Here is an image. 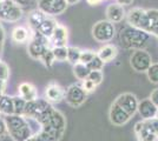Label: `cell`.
I'll return each mask as SVG.
<instances>
[{"label":"cell","instance_id":"obj_1","mask_svg":"<svg viewBox=\"0 0 158 141\" xmlns=\"http://www.w3.org/2000/svg\"><path fill=\"white\" fill-rule=\"evenodd\" d=\"M7 133L13 141H27L33 133L30 120L23 115H7L5 118Z\"/></svg>","mask_w":158,"mask_h":141},{"label":"cell","instance_id":"obj_2","mask_svg":"<svg viewBox=\"0 0 158 141\" xmlns=\"http://www.w3.org/2000/svg\"><path fill=\"white\" fill-rule=\"evenodd\" d=\"M149 40H150V34L129 25L124 27L123 29H120V33H119L120 45L125 49H131V51L144 49Z\"/></svg>","mask_w":158,"mask_h":141},{"label":"cell","instance_id":"obj_3","mask_svg":"<svg viewBox=\"0 0 158 141\" xmlns=\"http://www.w3.org/2000/svg\"><path fill=\"white\" fill-rule=\"evenodd\" d=\"M40 129L45 131L47 133L53 135L56 139L60 140L66 131V118L58 109H53L50 118L45 123L40 126Z\"/></svg>","mask_w":158,"mask_h":141},{"label":"cell","instance_id":"obj_4","mask_svg":"<svg viewBox=\"0 0 158 141\" xmlns=\"http://www.w3.org/2000/svg\"><path fill=\"white\" fill-rule=\"evenodd\" d=\"M50 39L45 38L44 35L39 34L38 32H33L32 39L28 42L27 53L34 60H40L43 54L46 52L48 48H51Z\"/></svg>","mask_w":158,"mask_h":141},{"label":"cell","instance_id":"obj_5","mask_svg":"<svg viewBox=\"0 0 158 141\" xmlns=\"http://www.w3.org/2000/svg\"><path fill=\"white\" fill-rule=\"evenodd\" d=\"M116 34L114 25L107 20H99L92 26V37L98 42H109Z\"/></svg>","mask_w":158,"mask_h":141},{"label":"cell","instance_id":"obj_6","mask_svg":"<svg viewBox=\"0 0 158 141\" xmlns=\"http://www.w3.org/2000/svg\"><path fill=\"white\" fill-rule=\"evenodd\" d=\"M51 107H52V105L46 99H35L33 101H28L26 102L23 116H25L28 120L37 121Z\"/></svg>","mask_w":158,"mask_h":141},{"label":"cell","instance_id":"obj_7","mask_svg":"<svg viewBox=\"0 0 158 141\" xmlns=\"http://www.w3.org/2000/svg\"><path fill=\"white\" fill-rule=\"evenodd\" d=\"M23 17V8L13 0H2L0 4V20L6 22H17Z\"/></svg>","mask_w":158,"mask_h":141},{"label":"cell","instance_id":"obj_8","mask_svg":"<svg viewBox=\"0 0 158 141\" xmlns=\"http://www.w3.org/2000/svg\"><path fill=\"white\" fill-rule=\"evenodd\" d=\"M130 65L133 71L146 73V71L152 65L151 55L145 49H136L130 57Z\"/></svg>","mask_w":158,"mask_h":141},{"label":"cell","instance_id":"obj_9","mask_svg":"<svg viewBox=\"0 0 158 141\" xmlns=\"http://www.w3.org/2000/svg\"><path fill=\"white\" fill-rule=\"evenodd\" d=\"M87 99V93L83 89L81 85L73 84L65 89V99L66 102L73 108L80 107Z\"/></svg>","mask_w":158,"mask_h":141},{"label":"cell","instance_id":"obj_10","mask_svg":"<svg viewBox=\"0 0 158 141\" xmlns=\"http://www.w3.org/2000/svg\"><path fill=\"white\" fill-rule=\"evenodd\" d=\"M38 10L46 15H60L66 11L67 2L65 0H37Z\"/></svg>","mask_w":158,"mask_h":141},{"label":"cell","instance_id":"obj_11","mask_svg":"<svg viewBox=\"0 0 158 141\" xmlns=\"http://www.w3.org/2000/svg\"><path fill=\"white\" fill-rule=\"evenodd\" d=\"M126 21L129 26L146 31L148 27V13L146 10L140 7H135L126 13Z\"/></svg>","mask_w":158,"mask_h":141},{"label":"cell","instance_id":"obj_12","mask_svg":"<svg viewBox=\"0 0 158 141\" xmlns=\"http://www.w3.org/2000/svg\"><path fill=\"white\" fill-rule=\"evenodd\" d=\"M113 102L117 104L120 108H123L130 116H133V115L136 114V112H137L139 101L135 94L123 93L120 94V95H118Z\"/></svg>","mask_w":158,"mask_h":141},{"label":"cell","instance_id":"obj_13","mask_svg":"<svg viewBox=\"0 0 158 141\" xmlns=\"http://www.w3.org/2000/svg\"><path fill=\"white\" fill-rule=\"evenodd\" d=\"M45 99L50 104H58L65 99V88L58 82H50L45 88Z\"/></svg>","mask_w":158,"mask_h":141},{"label":"cell","instance_id":"obj_14","mask_svg":"<svg viewBox=\"0 0 158 141\" xmlns=\"http://www.w3.org/2000/svg\"><path fill=\"white\" fill-rule=\"evenodd\" d=\"M109 119H110L112 125L119 127V126H123V125L127 123L131 119V116L127 114L123 108H120L117 104L113 102L110 107V111H109Z\"/></svg>","mask_w":158,"mask_h":141},{"label":"cell","instance_id":"obj_15","mask_svg":"<svg viewBox=\"0 0 158 141\" xmlns=\"http://www.w3.org/2000/svg\"><path fill=\"white\" fill-rule=\"evenodd\" d=\"M106 20L112 22V24H118L126 17V12L124 7L118 5V4H110L106 7Z\"/></svg>","mask_w":158,"mask_h":141},{"label":"cell","instance_id":"obj_16","mask_svg":"<svg viewBox=\"0 0 158 141\" xmlns=\"http://www.w3.org/2000/svg\"><path fill=\"white\" fill-rule=\"evenodd\" d=\"M137 112L142 116L143 120H149V119H152V118L157 116L158 108L152 104L150 99H144V100L138 102Z\"/></svg>","mask_w":158,"mask_h":141},{"label":"cell","instance_id":"obj_17","mask_svg":"<svg viewBox=\"0 0 158 141\" xmlns=\"http://www.w3.org/2000/svg\"><path fill=\"white\" fill-rule=\"evenodd\" d=\"M67 39H69V32L67 28L63 25H57L54 31H53L52 35L50 38V42L52 47H59V46H66L67 44Z\"/></svg>","mask_w":158,"mask_h":141},{"label":"cell","instance_id":"obj_18","mask_svg":"<svg viewBox=\"0 0 158 141\" xmlns=\"http://www.w3.org/2000/svg\"><path fill=\"white\" fill-rule=\"evenodd\" d=\"M18 91H19V96L23 98L26 102L38 99V91H37L35 86L30 84V82L20 84L19 87H18Z\"/></svg>","mask_w":158,"mask_h":141},{"label":"cell","instance_id":"obj_19","mask_svg":"<svg viewBox=\"0 0 158 141\" xmlns=\"http://www.w3.org/2000/svg\"><path fill=\"white\" fill-rule=\"evenodd\" d=\"M97 55L100 58V60L105 62H110V61L114 60L116 57L118 55V48L117 46L112 45V44H106L103 47H100L97 52Z\"/></svg>","mask_w":158,"mask_h":141},{"label":"cell","instance_id":"obj_20","mask_svg":"<svg viewBox=\"0 0 158 141\" xmlns=\"http://www.w3.org/2000/svg\"><path fill=\"white\" fill-rule=\"evenodd\" d=\"M135 134L137 136L138 141H157L158 136L155 134H152L151 132L144 126L143 120L138 121L135 125Z\"/></svg>","mask_w":158,"mask_h":141},{"label":"cell","instance_id":"obj_21","mask_svg":"<svg viewBox=\"0 0 158 141\" xmlns=\"http://www.w3.org/2000/svg\"><path fill=\"white\" fill-rule=\"evenodd\" d=\"M148 13V27H146V33L150 35H157L158 37V10L156 8H149L146 10Z\"/></svg>","mask_w":158,"mask_h":141},{"label":"cell","instance_id":"obj_22","mask_svg":"<svg viewBox=\"0 0 158 141\" xmlns=\"http://www.w3.org/2000/svg\"><path fill=\"white\" fill-rule=\"evenodd\" d=\"M57 25H58V24L56 22V20H53L52 18H50V17L47 15L46 18L44 19V21L40 24V26L38 27V29H37V31H34V32H38L39 34L44 35L45 38L50 39Z\"/></svg>","mask_w":158,"mask_h":141},{"label":"cell","instance_id":"obj_23","mask_svg":"<svg viewBox=\"0 0 158 141\" xmlns=\"http://www.w3.org/2000/svg\"><path fill=\"white\" fill-rule=\"evenodd\" d=\"M0 114H4L6 116L14 114L13 96H10L7 94L0 95Z\"/></svg>","mask_w":158,"mask_h":141},{"label":"cell","instance_id":"obj_24","mask_svg":"<svg viewBox=\"0 0 158 141\" xmlns=\"http://www.w3.org/2000/svg\"><path fill=\"white\" fill-rule=\"evenodd\" d=\"M11 38L15 44H24L30 38V32L26 27L24 26H17L12 29Z\"/></svg>","mask_w":158,"mask_h":141},{"label":"cell","instance_id":"obj_25","mask_svg":"<svg viewBox=\"0 0 158 141\" xmlns=\"http://www.w3.org/2000/svg\"><path fill=\"white\" fill-rule=\"evenodd\" d=\"M47 15L44 14L41 11L39 10H35V11H32L30 15H28V24H30V27L32 29V32L37 31L38 27L40 26V24L44 21V19L46 18Z\"/></svg>","mask_w":158,"mask_h":141},{"label":"cell","instance_id":"obj_26","mask_svg":"<svg viewBox=\"0 0 158 141\" xmlns=\"http://www.w3.org/2000/svg\"><path fill=\"white\" fill-rule=\"evenodd\" d=\"M90 69L86 66L85 64H81V62H78L76 65H73V74L74 76L78 79V80L84 81L85 79H87L89 74H90Z\"/></svg>","mask_w":158,"mask_h":141},{"label":"cell","instance_id":"obj_27","mask_svg":"<svg viewBox=\"0 0 158 141\" xmlns=\"http://www.w3.org/2000/svg\"><path fill=\"white\" fill-rule=\"evenodd\" d=\"M80 54H81V49L78 47L69 46L67 47V61L72 65H76L80 61Z\"/></svg>","mask_w":158,"mask_h":141},{"label":"cell","instance_id":"obj_28","mask_svg":"<svg viewBox=\"0 0 158 141\" xmlns=\"http://www.w3.org/2000/svg\"><path fill=\"white\" fill-rule=\"evenodd\" d=\"M52 53L56 61H66L67 60V46L52 47Z\"/></svg>","mask_w":158,"mask_h":141},{"label":"cell","instance_id":"obj_29","mask_svg":"<svg viewBox=\"0 0 158 141\" xmlns=\"http://www.w3.org/2000/svg\"><path fill=\"white\" fill-rule=\"evenodd\" d=\"M13 106H14V114L15 115H23L24 114V109L26 106V101L23 98H20L19 95L13 96Z\"/></svg>","mask_w":158,"mask_h":141},{"label":"cell","instance_id":"obj_30","mask_svg":"<svg viewBox=\"0 0 158 141\" xmlns=\"http://www.w3.org/2000/svg\"><path fill=\"white\" fill-rule=\"evenodd\" d=\"M146 75H148V79L151 84L158 85V62L152 64L149 67V69L146 71Z\"/></svg>","mask_w":158,"mask_h":141},{"label":"cell","instance_id":"obj_31","mask_svg":"<svg viewBox=\"0 0 158 141\" xmlns=\"http://www.w3.org/2000/svg\"><path fill=\"white\" fill-rule=\"evenodd\" d=\"M40 61L44 64L45 67H47V68L52 67V65L54 64L56 59H54V57H53L52 49H51V48H48L46 52L43 54V57L40 58Z\"/></svg>","mask_w":158,"mask_h":141},{"label":"cell","instance_id":"obj_32","mask_svg":"<svg viewBox=\"0 0 158 141\" xmlns=\"http://www.w3.org/2000/svg\"><path fill=\"white\" fill-rule=\"evenodd\" d=\"M144 122V126L152 134H155L156 136H158V118H152V119H149V120H143Z\"/></svg>","mask_w":158,"mask_h":141},{"label":"cell","instance_id":"obj_33","mask_svg":"<svg viewBox=\"0 0 158 141\" xmlns=\"http://www.w3.org/2000/svg\"><path fill=\"white\" fill-rule=\"evenodd\" d=\"M87 79L92 81L96 86H98L104 80V74H103L102 71H91L89 76H87Z\"/></svg>","mask_w":158,"mask_h":141},{"label":"cell","instance_id":"obj_34","mask_svg":"<svg viewBox=\"0 0 158 141\" xmlns=\"http://www.w3.org/2000/svg\"><path fill=\"white\" fill-rule=\"evenodd\" d=\"M86 66L89 67L90 71H102L103 67H104V62L100 60V58L98 55H96L89 64H86Z\"/></svg>","mask_w":158,"mask_h":141},{"label":"cell","instance_id":"obj_35","mask_svg":"<svg viewBox=\"0 0 158 141\" xmlns=\"http://www.w3.org/2000/svg\"><path fill=\"white\" fill-rule=\"evenodd\" d=\"M97 55L96 52H93L91 49H86V51H81V54H80V61L81 64H89L90 61L92 60L93 58Z\"/></svg>","mask_w":158,"mask_h":141},{"label":"cell","instance_id":"obj_36","mask_svg":"<svg viewBox=\"0 0 158 141\" xmlns=\"http://www.w3.org/2000/svg\"><path fill=\"white\" fill-rule=\"evenodd\" d=\"M10 78V67L6 62L0 60V80L7 81Z\"/></svg>","mask_w":158,"mask_h":141},{"label":"cell","instance_id":"obj_37","mask_svg":"<svg viewBox=\"0 0 158 141\" xmlns=\"http://www.w3.org/2000/svg\"><path fill=\"white\" fill-rule=\"evenodd\" d=\"M81 87H83V89L85 91L86 93H92V92H94L96 91V88H97V86L93 84L91 80H89V79H85V80L81 82Z\"/></svg>","mask_w":158,"mask_h":141},{"label":"cell","instance_id":"obj_38","mask_svg":"<svg viewBox=\"0 0 158 141\" xmlns=\"http://www.w3.org/2000/svg\"><path fill=\"white\" fill-rule=\"evenodd\" d=\"M7 134L8 133H7V126L6 122H5V119L0 118V139H4Z\"/></svg>","mask_w":158,"mask_h":141},{"label":"cell","instance_id":"obj_39","mask_svg":"<svg viewBox=\"0 0 158 141\" xmlns=\"http://www.w3.org/2000/svg\"><path fill=\"white\" fill-rule=\"evenodd\" d=\"M149 99H150L152 104L158 108V88H156V89H153V91H152Z\"/></svg>","mask_w":158,"mask_h":141},{"label":"cell","instance_id":"obj_40","mask_svg":"<svg viewBox=\"0 0 158 141\" xmlns=\"http://www.w3.org/2000/svg\"><path fill=\"white\" fill-rule=\"evenodd\" d=\"M13 1L17 5H19L20 7H25V6H28L32 0H13Z\"/></svg>","mask_w":158,"mask_h":141},{"label":"cell","instance_id":"obj_41","mask_svg":"<svg viewBox=\"0 0 158 141\" xmlns=\"http://www.w3.org/2000/svg\"><path fill=\"white\" fill-rule=\"evenodd\" d=\"M133 2V0H116V4H118L120 6H129Z\"/></svg>","mask_w":158,"mask_h":141},{"label":"cell","instance_id":"obj_42","mask_svg":"<svg viewBox=\"0 0 158 141\" xmlns=\"http://www.w3.org/2000/svg\"><path fill=\"white\" fill-rule=\"evenodd\" d=\"M6 82L7 81L0 80V95L5 94V91H6Z\"/></svg>","mask_w":158,"mask_h":141},{"label":"cell","instance_id":"obj_43","mask_svg":"<svg viewBox=\"0 0 158 141\" xmlns=\"http://www.w3.org/2000/svg\"><path fill=\"white\" fill-rule=\"evenodd\" d=\"M87 1V4L90 5V6H97V5H99L103 0H86Z\"/></svg>","mask_w":158,"mask_h":141},{"label":"cell","instance_id":"obj_44","mask_svg":"<svg viewBox=\"0 0 158 141\" xmlns=\"http://www.w3.org/2000/svg\"><path fill=\"white\" fill-rule=\"evenodd\" d=\"M5 40V31H4V27L0 24V42H4Z\"/></svg>","mask_w":158,"mask_h":141},{"label":"cell","instance_id":"obj_45","mask_svg":"<svg viewBox=\"0 0 158 141\" xmlns=\"http://www.w3.org/2000/svg\"><path fill=\"white\" fill-rule=\"evenodd\" d=\"M65 1L67 2V5H76V4L80 2L81 0H65Z\"/></svg>","mask_w":158,"mask_h":141},{"label":"cell","instance_id":"obj_46","mask_svg":"<svg viewBox=\"0 0 158 141\" xmlns=\"http://www.w3.org/2000/svg\"><path fill=\"white\" fill-rule=\"evenodd\" d=\"M2 48H4V42H0V54L2 53Z\"/></svg>","mask_w":158,"mask_h":141},{"label":"cell","instance_id":"obj_47","mask_svg":"<svg viewBox=\"0 0 158 141\" xmlns=\"http://www.w3.org/2000/svg\"><path fill=\"white\" fill-rule=\"evenodd\" d=\"M1 2H2V0H0V4H1Z\"/></svg>","mask_w":158,"mask_h":141}]
</instances>
